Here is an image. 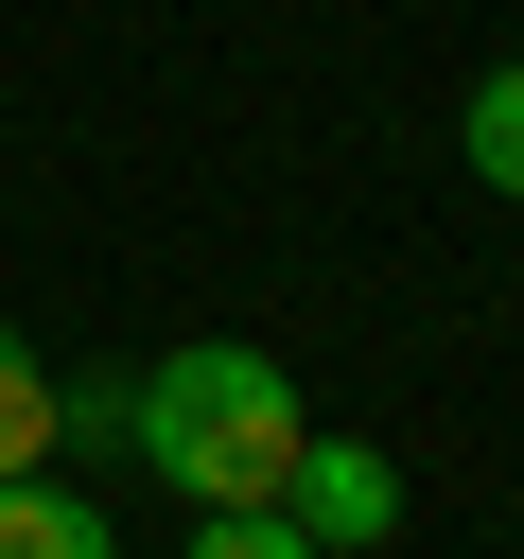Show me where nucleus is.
I'll return each mask as SVG.
<instances>
[{"label": "nucleus", "mask_w": 524, "mask_h": 559, "mask_svg": "<svg viewBox=\"0 0 524 559\" xmlns=\"http://www.w3.org/2000/svg\"><path fill=\"white\" fill-rule=\"evenodd\" d=\"M175 507H279V472H297V367L279 349H245V332H192V349H157L140 384H122V419H105Z\"/></svg>", "instance_id": "f257e3e1"}, {"label": "nucleus", "mask_w": 524, "mask_h": 559, "mask_svg": "<svg viewBox=\"0 0 524 559\" xmlns=\"http://www.w3.org/2000/svg\"><path fill=\"white\" fill-rule=\"evenodd\" d=\"M279 524H297L314 559H349V542H384V524H402V472H384L367 437H297V472H279Z\"/></svg>", "instance_id": "f03ea898"}, {"label": "nucleus", "mask_w": 524, "mask_h": 559, "mask_svg": "<svg viewBox=\"0 0 524 559\" xmlns=\"http://www.w3.org/2000/svg\"><path fill=\"white\" fill-rule=\"evenodd\" d=\"M0 559H105V507L52 472H0Z\"/></svg>", "instance_id": "7ed1b4c3"}, {"label": "nucleus", "mask_w": 524, "mask_h": 559, "mask_svg": "<svg viewBox=\"0 0 524 559\" xmlns=\"http://www.w3.org/2000/svg\"><path fill=\"white\" fill-rule=\"evenodd\" d=\"M52 437H70V384H52V367H35L17 332H0V472H35Z\"/></svg>", "instance_id": "20e7f679"}, {"label": "nucleus", "mask_w": 524, "mask_h": 559, "mask_svg": "<svg viewBox=\"0 0 524 559\" xmlns=\"http://www.w3.org/2000/svg\"><path fill=\"white\" fill-rule=\"evenodd\" d=\"M454 157H472L489 192H524V52H507V70L472 87V122H454Z\"/></svg>", "instance_id": "39448f33"}, {"label": "nucleus", "mask_w": 524, "mask_h": 559, "mask_svg": "<svg viewBox=\"0 0 524 559\" xmlns=\"http://www.w3.org/2000/svg\"><path fill=\"white\" fill-rule=\"evenodd\" d=\"M192 559H314L279 507H192Z\"/></svg>", "instance_id": "423d86ee"}]
</instances>
